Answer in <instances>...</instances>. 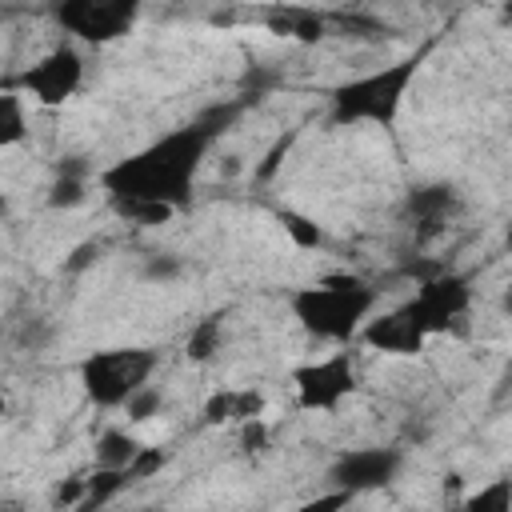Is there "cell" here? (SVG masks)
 Masks as SVG:
<instances>
[{"label":"cell","instance_id":"cell-26","mask_svg":"<svg viewBox=\"0 0 512 512\" xmlns=\"http://www.w3.org/2000/svg\"><path fill=\"white\" fill-rule=\"evenodd\" d=\"M240 440H244V448H248V452H260V448L268 444L264 420H260V416H256V420H244V424H240Z\"/></svg>","mask_w":512,"mask_h":512},{"label":"cell","instance_id":"cell-4","mask_svg":"<svg viewBox=\"0 0 512 512\" xmlns=\"http://www.w3.org/2000/svg\"><path fill=\"white\" fill-rule=\"evenodd\" d=\"M160 352L152 348H100L80 360V388L96 408H124L136 388L152 380Z\"/></svg>","mask_w":512,"mask_h":512},{"label":"cell","instance_id":"cell-2","mask_svg":"<svg viewBox=\"0 0 512 512\" xmlns=\"http://www.w3.org/2000/svg\"><path fill=\"white\" fill-rule=\"evenodd\" d=\"M376 304H380L376 284H368L356 272H328L316 284L288 292V308L296 324L312 340H324V344H348L352 336H360Z\"/></svg>","mask_w":512,"mask_h":512},{"label":"cell","instance_id":"cell-9","mask_svg":"<svg viewBox=\"0 0 512 512\" xmlns=\"http://www.w3.org/2000/svg\"><path fill=\"white\" fill-rule=\"evenodd\" d=\"M404 472V452L400 448H384V444H372V448H340L332 460H328V484L348 492V496H364V492H380L388 488L396 476Z\"/></svg>","mask_w":512,"mask_h":512},{"label":"cell","instance_id":"cell-3","mask_svg":"<svg viewBox=\"0 0 512 512\" xmlns=\"http://www.w3.org/2000/svg\"><path fill=\"white\" fill-rule=\"evenodd\" d=\"M424 56H428V48L336 84L328 92V124L332 128H352V124L388 128L400 116V104H404V96H408V88H412V80H416V72L424 64Z\"/></svg>","mask_w":512,"mask_h":512},{"label":"cell","instance_id":"cell-8","mask_svg":"<svg viewBox=\"0 0 512 512\" xmlns=\"http://www.w3.org/2000/svg\"><path fill=\"white\" fill-rule=\"evenodd\" d=\"M292 392L304 412H336L356 392L352 352H332L324 360H308V364L292 368Z\"/></svg>","mask_w":512,"mask_h":512},{"label":"cell","instance_id":"cell-5","mask_svg":"<svg viewBox=\"0 0 512 512\" xmlns=\"http://www.w3.org/2000/svg\"><path fill=\"white\" fill-rule=\"evenodd\" d=\"M84 84V56L72 40H60L56 48H48L36 64H28L20 76H8L4 88H16L24 100L40 104V108H60L68 104Z\"/></svg>","mask_w":512,"mask_h":512},{"label":"cell","instance_id":"cell-24","mask_svg":"<svg viewBox=\"0 0 512 512\" xmlns=\"http://www.w3.org/2000/svg\"><path fill=\"white\" fill-rule=\"evenodd\" d=\"M164 464H168V452H160V448H140V456L132 460L128 476H132V480H148V476H156Z\"/></svg>","mask_w":512,"mask_h":512},{"label":"cell","instance_id":"cell-13","mask_svg":"<svg viewBox=\"0 0 512 512\" xmlns=\"http://www.w3.org/2000/svg\"><path fill=\"white\" fill-rule=\"evenodd\" d=\"M264 412V392L256 388H216L204 400V424L224 428V424H244Z\"/></svg>","mask_w":512,"mask_h":512},{"label":"cell","instance_id":"cell-28","mask_svg":"<svg viewBox=\"0 0 512 512\" xmlns=\"http://www.w3.org/2000/svg\"><path fill=\"white\" fill-rule=\"evenodd\" d=\"M504 244H508V252H512V224H508V232H504Z\"/></svg>","mask_w":512,"mask_h":512},{"label":"cell","instance_id":"cell-14","mask_svg":"<svg viewBox=\"0 0 512 512\" xmlns=\"http://www.w3.org/2000/svg\"><path fill=\"white\" fill-rule=\"evenodd\" d=\"M140 440L128 428H104L96 436V464L100 468H132V460L140 456Z\"/></svg>","mask_w":512,"mask_h":512},{"label":"cell","instance_id":"cell-25","mask_svg":"<svg viewBox=\"0 0 512 512\" xmlns=\"http://www.w3.org/2000/svg\"><path fill=\"white\" fill-rule=\"evenodd\" d=\"M84 492H88V476L84 480H64V484H56L52 504L56 508H80L84 504Z\"/></svg>","mask_w":512,"mask_h":512},{"label":"cell","instance_id":"cell-19","mask_svg":"<svg viewBox=\"0 0 512 512\" xmlns=\"http://www.w3.org/2000/svg\"><path fill=\"white\" fill-rule=\"evenodd\" d=\"M276 220H280V228L288 232V240H292L296 248H320V244H324V228H320L312 216H304V212H296V208H280Z\"/></svg>","mask_w":512,"mask_h":512},{"label":"cell","instance_id":"cell-22","mask_svg":"<svg viewBox=\"0 0 512 512\" xmlns=\"http://www.w3.org/2000/svg\"><path fill=\"white\" fill-rule=\"evenodd\" d=\"M140 276H144L148 284H168V280H180V276H184V264H180V256H172V252H152V256H144Z\"/></svg>","mask_w":512,"mask_h":512},{"label":"cell","instance_id":"cell-21","mask_svg":"<svg viewBox=\"0 0 512 512\" xmlns=\"http://www.w3.org/2000/svg\"><path fill=\"white\" fill-rule=\"evenodd\" d=\"M84 200H88V184H84V176L60 168V176H56L52 188H48V204H52V208H76V204H84Z\"/></svg>","mask_w":512,"mask_h":512},{"label":"cell","instance_id":"cell-12","mask_svg":"<svg viewBox=\"0 0 512 512\" xmlns=\"http://www.w3.org/2000/svg\"><path fill=\"white\" fill-rule=\"evenodd\" d=\"M264 28L272 36L296 40V44H320L324 36H332V20L320 8H304V4H276L264 12Z\"/></svg>","mask_w":512,"mask_h":512},{"label":"cell","instance_id":"cell-16","mask_svg":"<svg viewBox=\"0 0 512 512\" xmlns=\"http://www.w3.org/2000/svg\"><path fill=\"white\" fill-rule=\"evenodd\" d=\"M24 136H28L24 96L16 88H4V96H0V148H16Z\"/></svg>","mask_w":512,"mask_h":512},{"label":"cell","instance_id":"cell-15","mask_svg":"<svg viewBox=\"0 0 512 512\" xmlns=\"http://www.w3.org/2000/svg\"><path fill=\"white\" fill-rule=\"evenodd\" d=\"M220 348H224V320H220V316H208V320H200V324L188 332V340H184V356H188L192 364H204V360H212Z\"/></svg>","mask_w":512,"mask_h":512},{"label":"cell","instance_id":"cell-17","mask_svg":"<svg viewBox=\"0 0 512 512\" xmlns=\"http://www.w3.org/2000/svg\"><path fill=\"white\" fill-rule=\"evenodd\" d=\"M128 484H132L128 468H100V464H96V472H88V492H84V504H80V508H100V504H108L116 492H124Z\"/></svg>","mask_w":512,"mask_h":512},{"label":"cell","instance_id":"cell-20","mask_svg":"<svg viewBox=\"0 0 512 512\" xmlns=\"http://www.w3.org/2000/svg\"><path fill=\"white\" fill-rule=\"evenodd\" d=\"M460 504L472 508V512H508V508H512V480H508V476H504V480H488V484H480L472 496H464Z\"/></svg>","mask_w":512,"mask_h":512},{"label":"cell","instance_id":"cell-7","mask_svg":"<svg viewBox=\"0 0 512 512\" xmlns=\"http://www.w3.org/2000/svg\"><path fill=\"white\" fill-rule=\"evenodd\" d=\"M468 304H472V276L448 272V268H440L436 276L420 280V284H416V296L404 300L408 316L424 328L428 340L440 336V332H448V328L468 312Z\"/></svg>","mask_w":512,"mask_h":512},{"label":"cell","instance_id":"cell-1","mask_svg":"<svg viewBox=\"0 0 512 512\" xmlns=\"http://www.w3.org/2000/svg\"><path fill=\"white\" fill-rule=\"evenodd\" d=\"M244 104L248 100L212 104L196 120H188V124L148 140L144 148L120 156L116 164H108L96 176L100 188L108 192L112 204H168L176 212L188 208L208 148L216 144L220 132H228L240 120Z\"/></svg>","mask_w":512,"mask_h":512},{"label":"cell","instance_id":"cell-18","mask_svg":"<svg viewBox=\"0 0 512 512\" xmlns=\"http://www.w3.org/2000/svg\"><path fill=\"white\" fill-rule=\"evenodd\" d=\"M328 20H332V36H348V40H380L388 32L384 20L364 12H328Z\"/></svg>","mask_w":512,"mask_h":512},{"label":"cell","instance_id":"cell-6","mask_svg":"<svg viewBox=\"0 0 512 512\" xmlns=\"http://www.w3.org/2000/svg\"><path fill=\"white\" fill-rule=\"evenodd\" d=\"M144 0H56L52 20L84 44H112L132 32Z\"/></svg>","mask_w":512,"mask_h":512},{"label":"cell","instance_id":"cell-23","mask_svg":"<svg viewBox=\"0 0 512 512\" xmlns=\"http://www.w3.org/2000/svg\"><path fill=\"white\" fill-rule=\"evenodd\" d=\"M164 408V396L152 388V384H144V388H136L132 396H128V404H124V412H128V420H136V424H144V420H152L156 412Z\"/></svg>","mask_w":512,"mask_h":512},{"label":"cell","instance_id":"cell-27","mask_svg":"<svg viewBox=\"0 0 512 512\" xmlns=\"http://www.w3.org/2000/svg\"><path fill=\"white\" fill-rule=\"evenodd\" d=\"M500 312H504V320L512 324V284H508V288L500 292Z\"/></svg>","mask_w":512,"mask_h":512},{"label":"cell","instance_id":"cell-10","mask_svg":"<svg viewBox=\"0 0 512 512\" xmlns=\"http://www.w3.org/2000/svg\"><path fill=\"white\" fill-rule=\"evenodd\" d=\"M460 216V192L444 180H428V184H412L404 192V220L408 228L428 240V236H440L452 220Z\"/></svg>","mask_w":512,"mask_h":512},{"label":"cell","instance_id":"cell-11","mask_svg":"<svg viewBox=\"0 0 512 512\" xmlns=\"http://www.w3.org/2000/svg\"><path fill=\"white\" fill-rule=\"evenodd\" d=\"M360 340L372 348V352H384V356H416L424 352L428 336L424 328L408 316V308H388V312H372L360 328Z\"/></svg>","mask_w":512,"mask_h":512}]
</instances>
